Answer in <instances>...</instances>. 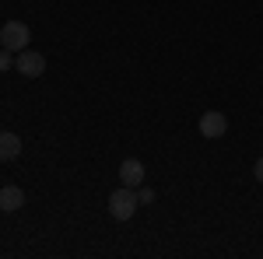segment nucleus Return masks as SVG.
<instances>
[{"label":"nucleus","mask_w":263,"mask_h":259,"mask_svg":"<svg viewBox=\"0 0 263 259\" xmlns=\"http://www.w3.org/2000/svg\"><path fill=\"white\" fill-rule=\"evenodd\" d=\"M137 203H141L137 193H134L130 186H120V189L109 196V214H112L116 221H130L134 214H137Z\"/></svg>","instance_id":"f257e3e1"},{"label":"nucleus","mask_w":263,"mask_h":259,"mask_svg":"<svg viewBox=\"0 0 263 259\" xmlns=\"http://www.w3.org/2000/svg\"><path fill=\"white\" fill-rule=\"evenodd\" d=\"M28 39H32V32H28V25H25V21H7V25L0 28V46H4V49H11V53L28 49Z\"/></svg>","instance_id":"f03ea898"},{"label":"nucleus","mask_w":263,"mask_h":259,"mask_svg":"<svg viewBox=\"0 0 263 259\" xmlns=\"http://www.w3.org/2000/svg\"><path fill=\"white\" fill-rule=\"evenodd\" d=\"M14 67H18L21 77H42L46 74V56L42 53H32V49H21Z\"/></svg>","instance_id":"7ed1b4c3"},{"label":"nucleus","mask_w":263,"mask_h":259,"mask_svg":"<svg viewBox=\"0 0 263 259\" xmlns=\"http://www.w3.org/2000/svg\"><path fill=\"white\" fill-rule=\"evenodd\" d=\"M224 130H228V119H224L221 112H203V116H200V133L207 140L224 137Z\"/></svg>","instance_id":"20e7f679"},{"label":"nucleus","mask_w":263,"mask_h":259,"mask_svg":"<svg viewBox=\"0 0 263 259\" xmlns=\"http://www.w3.org/2000/svg\"><path fill=\"white\" fill-rule=\"evenodd\" d=\"M120 179H123V186H130V189L144 186V165L137 158H126L120 165Z\"/></svg>","instance_id":"39448f33"},{"label":"nucleus","mask_w":263,"mask_h":259,"mask_svg":"<svg viewBox=\"0 0 263 259\" xmlns=\"http://www.w3.org/2000/svg\"><path fill=\"white\" fill-rule=\"evenodd\" d=\"M21 207H25V189H18V186H4V189H0V210L14 214V210H21Z\"/></svg>","instance_id":"423d86ee"},{"label":"nucleus","mask_w":263,"mask_h":259,"mask_svg":"<svg viewBox=\"0 0 263 259\" xmlns=\"http://www.w3.org/2000/svg\"><path fill=\"white\" fill-rule=\"evenodd\" d=\"M21 154V137L11 130H0V161H14Z\"/></svg>","instance_id":"0eeeda50"},{"label":"nucleus","mask_w":263,"mask_h":259,"mask_svg":"<svg viewBox=\"0 0 263 259\" xmlns=\"http://www.w3.org/2000/svg\"><path fill=\"white\" fill-rule=\"evenodd\" d=\"M137 200H141V203H155V189H147V186H137Z\"/></svg>","instance_id":"6e6552de"},{"label":"nucleus","mask_w":263,"mask_h":259,"mask_svg":"<svg viewBox=\"0 0 263 259\" xmlns=\"http://www.w3.org/2000/svg\"><path fill=\"white\" fill-rule=\"evenodd\" d=\"M7 67H14V60H11V49H4V46H0V70H7Z\"/></svg>","instance_id":"1a4fd4ad"},{"label":"nucleus","mask_w":263,"mask_h":259,"mask_svg":"<svg viewBox=\"0 0 263 259\" xmlns=\"http://www.w3.org/2000/svg\"><path fill=\"white\" fill-rule=\"evenodd\" d=\"M253 175H256V179H260V182H263V158H260V161H256V168H253Z\"/></svg>","instance_id":"9d476101"}]
</instances>
